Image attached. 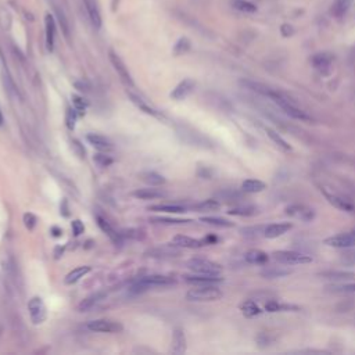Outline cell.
Listing matches in <instances>:
<instances>
[{
	"label": "cell",
	"mask_w": 355,
	"mask_h": 355,
	"mask_svg": "<svg viewBox=\"0 0 355 355\" xmlns=\"http://www.w3.org/2000/svg\"><path fill=\"white\" fill-rule=\"evenodd\" d=\"M149 210L155 212H167V214H182L186 212L187 208L180 204H157V205L149 207Z\"/></svg>",
	"instance_id": "30"
},
{
	"label": "cell",
	"mask_w": 355,
	"mask_h": 355,
	"mask_svg": "<svg viewBox=\"0 0 355 355\" xmlns=\"http://www.w3.org/2000/svg\"><path fill=\"white\" fill-rule=\"evenodd\" d=\"M96 221H97V225L99 228L101 229V232L104 234L108 236V239L111 240L113 243L115 244H120L121 243V234L118 233L115 229L113 228V225L104 218V217H101V215H96Z\"/></svg>",
	"instance_id": "18"
},
{
	"label": "cell",
	"mask_w": 355,
	"mask_h": 355,
	"mask_svg": "<svg viewBox=\"0 0 355 355\" xmlns=\"http://www.w3.org/2000/svg\"><path fill=\"white\" fill-rule=\"evenodd\" d=\"M118 1H120V0H113V10H115L117 4H118Z\"/></svg>",
	"instance_id": "59"
},
{
	"label": "cell",
	"mask_w": 355,
	"mask_h": 355,
	"mask_svg": "<svg viewBox=\"0 0 355 355\" xmlns=\"http://www.w3.org/2000/svg\"><path fill=\"white\" fill-rule=\"evenodd\" d=\"M333 60H334L333 54L326 53V51H322V53H316V54H314L312 58H311V63L314 65L315 70H318L322 75H328V74L330 73Z\"/></svg>",
	"instance_id": "13"
},
{
	"label": "cell",
	"mask_w": 355,
	"mask_h": 355,
	"mask_svg": "<svg viewBox=\"0 0 355 355\" xmlns=\"http://www.w3.org/2000/svg\"><path fill=\"white\" fill-rule=\"evenodd\" d=\"M54 11H56L57 21H58V24L61 26V29H63V33H64L65 38L68 39V38H70V24H68V20H67V17H65L64 11L58 7V6H54Z\"/></svg>",
	"instance_id": "40"
},
{
	"label": "cell",
	"mask_w": 355,
	"mask_h": 355,
	"mask_svg": "<svg viewBox=\"0 0 355 355\" xmlns=\"http://www.w3.org/2000/svg\"><path fill=\"white\" fill-rule=\"evenodd\" d=\"M232 6L242 13H255L257 6L249 0H232Z\"/></svg>",
	"instance_id": "41"
},
{
	"label": "cell",
	"mask_w": 355,
	"mask_h": 355,
	"mask_svg": "<svg viewBox=\"0 0 355 355\" xmlns=\"http://www.w3.org/2000/svg\"><path fill=\"white\" fill-rule=\"evenodd\" d=\"M60 210H61L60 212H61V214H63L64 217H68V215H70V212H68V204H67V200H64V202H63L61 207H60Z\"/></svg>",
	"instance_id": "56"
},
{
	"label": "cell",
	"mask_w": 355,
	"mask_h": 355,
	"mask_svg": "<svg viewBox=\"0 0 355 355\" xmlns=\"http://www.w3.org/2000/svg\"><path fill=\"white\" fill-rule=\"evenodd\" d=\"M28 311L33 325H42L48 318V309L41 297H32L28 303Z\"/></svg>",
	"instance_id": "6"
},
{
	"label": "cell",
	"mask_w": 355,
	"mask_h": 355,
	"mask_svg": "<svg viewBox=\"0 0 355 355\" xmlns=\"http://www.w3.org/2000/svg\"><path fill=\"white\" fill-rule=\"evenodd\" d=\"M325 279H331V280H346V279H353L355 275L351 272H343V271H329L321 274Z\"/></svg>",
	"instance_id": "42"
},
{
	"label": "cell",
	"mask_w": 355,
	"mask_h": 355,
	"mask_svg": "<svg viewBox=\"0 0 355 355\" xmlns=\"http://www.w3.org/2000/svg\"><path fill=\"white\" fill-rule=\"evenodd\" d=\"M244 259H246L249 264H253V265H265L266 262H268V259H269V257H268V254H266L265 251L254 249V250L247 251V253L244 254Z\"/></svg>",
	"instance_id": "27"
},
{
	"label": "cell",
	"mask_w": 355,
	"mask_h": 355,
	"mask_svg": "<svg viewBox=\"0 0 355 355\" xmlns=\"http://www.w3.org/2000/svg\"><path fill=\"white\" fill-rule=\"evenodd\" d=\"M71 228H73V232L75 236H81L83 232H85V226L82 224V221L79 219H75L71 222Z\"/></svg>",
	"instance_id": "51"
},
{
	"label": "cell",
	"mask_w": 355,
	"mask_h": 355,
	"mask_svg": "<svg viewBox=\"0 0 355 355\" xmlns=\"http://www.w3.org/2000/svg\"><path fill=\"white\" fill-rule=\"evenodd\" d=\"M3 124H4V117H3V113L0 110V127H3Z\"/></svg>",
	"instance_id": "58"
},
{
	"label": "cell",
	"mask_w": 355,
	"mask_h": 355,
	"mask_svg": "<svg viewBox=\"0 0 355 355\" xmlns=\"http://www.w3.org/2000/svg\"><path fill=\"white\" fill-rule=\"evenodd\" d=\"M89 145H92L95 149H97L99 152H110L113 150V142L108 139V137L103 136V135H97V133H89L86 136Z\"/></svg>",
	"instance_id": "17"
},
{
	"label": "cell",
	"mask_w": 355,
	"mask_h": 355,
	"mask_svg": "<svg viewBox=\"0 0 355 355\" xmlns=\"http://www.w3.org/2000/svg\"><path fill=\"white\" fill-rule=\"evenodd\" d=\"M172 244H175L179 249H200L203 246H205L203 240H197L193 237H189L185 234H178L172 239Z\"/></svg>",
	"instance_id": "20"
},
{
	"label": "cell",
	"mask_w": 355,
	"mask_h": 355,
	"mask_svg": "<svg viewBox=\"0 0 355 355\" xmlns=\"http://www.w3.org/2000/svg\"><path fill=\"white\" fill-rule=\"evenodd\" d=\"M240 233L247 239H259L261 236H265V226H247L243 228Z\"/></svg>",
	"instance_id": "37"
},
{
	"label": "cell",
	"mask_w": 355,
	"mask_h": 355,
	"mask_svg": "<svg viewBox=\"0 0 355 355\" xmlns=\"http://www.w3.org/2000/svg\"><path fill=\"white\" fill-rule=\"evenodd\" d=\"M293 271L286 266H265L261 271V276L265 279H276V278H284L290 275Z\"/></svg>",
	"instance_id": "24"
},
{
	"label": "cell",
	"mask_w": 355,
	"mask_h": 355,
	"mask_svg": "<svg viewBox=\"0 0 355 355\" xmlns=\"http://www.w3.org/2000/svg\"><path fill=\"white\" fill-rule=\"evenodd\" d=\"M93 161L96 162L99 167H108V165L113 164V158L107 154L97 153L93 155Z\"/></svg>",
	"instance_id": "47"
},
{
	"label": "cell",
	"mask_w": 355,
	"mask_h": 355,
	"mask_svg": "<svg viewBox=\"0 0 355 355\" xmlns=\"http://www.w3.org/2000/svg\"><path fill=\"white\" fill-rule=\"evenodd\" d=\"M23 221H24V225L28 230H32L33 228L36 226V224H38V218H36V215L32 214V212H26V214H24Z\"/></svg>",
	"instance_id": "48"
},
{
	"label": "cell",
	"mask_w": 355,
	"mask_h": 355,
	"mask_svg": "<svg viewBox=\"0 0 355 355\" xmlns=\"http://www.w3.org/2000/svg\"><path fill=\"white\" fill-rule=\"evenodd\" d=\"M185 280L193 286H218L222 283V278L219 275L194 274L185 276Z\"/></svg>",
	"instance_id": "11"
},
{
	"label": "cell",
	"mask_w": 355,
	"mask_h": 355,
	"mask_svg": "<svg viewBox=\"0 0 355 355\" xmlns=\"http://www.w3.org/2000/svg\"><path fill=\"white\" fill-rule=\"evenodd\" d=\"M50 233L53 234L54 237H60V236L63 234V229H60V228H57V226H53V228L50 229Z\"/></svg>",
	"instance_id": "55"
},
{
	"label": "cell",
	"mask_w": 355,
	"mask_h": 355,
	"mask_svg": "<svg viewBox=\"0 0 355 355\" xmlns=\"http://www.w3.org/2000/svg\"><path fill=\"white\" fill-rule=\"evenodd\" d=\"M105 297V293H101V291H97L95 294H90L89 297L82 301L81 304L78 305V311L79 312H88L90 309H93V308L96 307L97 304L101 301V300Z\"/></svg>",
	"instance_id": "25"
},
{
	"label": "cell",
	"mask_w": 355,
	"mask_h": 355,
	"mask_svg": "<svg viewBox=\"0 0 355 355\" xmlns=\"http://www.w3.org/2000/svg\"><path fill=\"white\" fill-rule=\"evenodd\" d=\"M76 118H78V111L74 107H68L65 113V125L70 130L75 129L76 125Z\"/></svg>",
	"instance_id": "44"
},
{
	"label": "cell",
	"mask_w": 355,
	"mask_h": 355,
	"mask_svg": "<svg viewBox=\"0 0 355 355\" xmlns=\"http://www.w3.org/2000/svg\"><path fill=\"white\" fill-rule=\"evenodd\" d=\"M286 214L289 217L297 218L300 221H304V222H311L315 217L314 210L304 205V204H291L286 208Z\"/></svg>",
	"instance_id": "12"
},
{
	"label": "cell",
	"mask_w": 355,
	"mask_h": 355,
	"mask_svg": "<svg viewBox=\"0 0 355 355\" xmlns=\"http://www.w3.org/2000/svg\"><path fill=\"white\" fill-rule=\"evenodd\" d=\"M73 104L74 108L81 115H83L85 111H86V108H88V101L83 97L78 96V95H73Z\"/></svg>",
	"instance_id": "46"
},
{
	"label": "cell",
	"mask_w": 355,
	"mask_h": 355,
	"mask_svg": "<svg viewBox=\"0 0 355 355\" xmlns=\"http://www.w3.org/2000/svg\"><path fill=\"white\" fill-rule=\"evenodd\" d=\"M155 224H164V225H179V224H185L189 221H182V219H171V218H153Z\"/></svg>",
	"instance_id": "49"
},
{
	"label": "cell",
	"mask_w": 355,
	"mask_h": 355,
	"mask_svg": "<svg viewBox=\"0 0 355 355\" xmlns=\"http://www.w3.org/2000/svg\"><path fill=\"white\" fill-rule=\"evenodd\" d=\"M219 207H221V203L218 200L208 199V200H204V202L193 205V210L199 211V212H210V211L219 210Z\"/></svg>",
	"instance_id": "36"
},
{
	"label": "cell",
	"mask_w": 355,
	"mask_h": 355,
	"mask_svg": "<svg viewBox=\"0 0 355 355\" xmlns=\"http://www.w3.org/2000/svg\"><path fill=\"white\" fill-rule=\"evenodd\" d=\"M341 262H343L344 265H348V266L355 265V251H350V253L343 254V257H341Z\"/></svg>",
	"instance_id": "52"
},
{
	"label": "cell",
	"mask_w": 355,
	"mask_h": 355,
	"mask_svg": "<svg viewBox=\"0 0 355 355\" xmlns=\"http://www.w3.org/2000/svg\"><path fill=\"white\" fill-rule=\"evenodd\" d=\"M179 247L171 243L170 246H162V247H157L153 250L149 251L150 257L154 258H171V257H178L179 255Z\"/></svg>",
	"instance_id": "21"
},
{
	"label": "cell",
	"mask_w": 355,
	"mask_h": 355,
	"mask_svg": "<svg viewBox=\"0 0 355 355\" xmlns=\"http://www.w3.org/2000/svg\"><path fill=\"white\" fill-rule=\"evenodd\" d=\"M92 271V268L88 265H82V266H78V268H75L73 269L70 274L67 275L64 278V283L65 284H74V283L79 282L83 276H86Z\"/></svg>",
	"instance_id": "29"
},
{
	"label": "cell",
	"mask_w": 355,
	"mask_h": 355,
	"mask_svg": "<svg viewBox=\"0 0 355 355\" xmlns=\"http://www.w3.org/2000/svg\"><path fill=\"white\" fill-rule=\"evenodd\" d=\"M265 97L271 99L275 104L278 105L282 111H284V113L287 114L289 117H291L293 120H297V121H303V122L314 121V118H312L305 110H303L301 107H299L294 100H291L290 96L284 95V93L279 92V90L269 89Z\"/></svg>",
	"instance_id": "1"
},
{
	"label": "cell",
	"mask_w": 355,
	"mask_h": 355,
	"mask_svg": "<svg viewBox=\"0 0 355 355\" xmlns=\"http://www.w3.org/2000/svg\"><path fill=\"white\" fill-rule=\"evenodd\" d=\"M89 330L97 331V333H118L122 331L124 326L121 323L117 322V321H111V319H95V321H90L86 325Z\"/></svg>",
	"instance_id": "7"
},
{
	"label": "cell",
	"mask_w": 355,
	"mask_h": 355,
	"mask_svg": "<svg viewBox=\"0 0 355 355\" xmlns=\"http://www.w3.org/2000/svg\"><path fill=\"white\" fill-rule=\"evenodd\" d=\"M45 33H46V49L53 51L54 49V39H56V20L54 16L48 13L45 17Z\"/></svg>",
	"instance_id": "15"
},
{
	"label": "cell",
	"mask_w": 355,
	"mask_h": 355,
	"mask_svg": "<svg viewBox=\"0 0 355 355\" xmlns=\"http://www.w3.org/2000/svg\"><path fill=\"white\" fill-rule=\"evenodd\" d=\"M272 255H274V259H276L283 265H301V264L312 262V257H309L304 253H299V251L280 250L275 251Z\"/></svg>",
	"instance_id": "4"
},
{
	"label": "cell",
	"mask_w": 355,
	"mask_h": 355,
	"mask_svg": "<svg viewBox=\"0 0 355 355\" xmlns=\"http://www.w3.org/2000/svg\"><path fill=\"white\" fill-rule=\"evenodd\" d=\"M128 96H129L130 101L136 105V107H139L143 113L149 114V115H153V117H158V118H161L162 117V115L158 114V111H157L154 107H152V105L149 104L146 100H143L142 97L139 96V95H135V93H132V92H128Z\"/></svg>",
	"instance_id": "22"
},
{
	"label": "cell",
	"mask_w": 355,
	"mask_h": 355,
	"mask_svg": "<svg viewBox=\"0 0 355 355\" xmlns=\"http://www.w3.org/2000/svg\"><path fill=\"white\" fill-rule=\"evenodd\" d=\"M350 6H351V0H334L331 11L337 18H341L346 16Z\"/></svg>",
	"instance_id": "38"
},
{
	"label": "cell",
	"mask_w": 355,
	"mask_h": 355,
	"mask_svg": "<svg viewBox=\"0 0 355 355\" xmlns=\"http://www.w3.org/2000/svg\"><path fill=\"white\" fill-rule=\"evenodd\" d=\"M325 244L329 247H336V249H353L355 247V230L328 237L325 240Z\"/></svg>",
	"instance_id": "9"
},
{
	"label": "cell",
	"mask_w": 355,
	"mask_h": 355,
	"mask_svg": "<svg viewBox=\"0 0 355 355\" xmlns=\"http://www.w3.org/2000/svg\"><path fill=\"white\" fill-rule=\"evenodd\" d=\"M229 215H234V217H253L257 214V207L254 205H237L228 211Z\"/></svg>",
	"instance_id": "35"
},
{
	"label": "cell",
	"mask_w": 355,
	"mask_h": 355,
	"mask_svg": "<svg viewBox=\"0 0 355 355\" xmlns=\"http://www.w3.org/2000/svg\"><path fill=\"white\" fill-rule=\"evenodd\" d=\"M187 268L194 274L204 275H221L222 266L205 258H192L187 261Z\"/></svg>",
	"instance_id": "5"
},
{
	"label": "cell",
	"mask_w": 355,
	"mask_h": 355,
	"mask_svg": "<svg viewBox=\"0 0 355 355\" xmlns=\"http://www.w3.org/2000/svg\"><path fill=\"white\" fill-rule=\"evenodd\" d=\"M190 50V41L187 38H180L179 41L175 43L174 46V54L180 56V54H185Z\"/></svg>",
	"instance_id": "45"
},
{
	"label": "cell",
	"mask_w": 355,
	"mask_h": 355,
	"mask_svg": "<svg viewBox=\"0 0 355 355\" xmlns=\"http://www.w3.org/2000/svg\"><path fill=\"white\" fill-rule=\"evenodd\" d=\"M71 145H73V149L75 150L76 155H79L81 158H85L86 150H85V147H83V145H82L81 142L76 140V139H73V140H71Z\"/></svg>",
	"instance_id": "50"
},
{
	"label": "cell",
	"mask_w": 355,
	"mask_h": 355,
	"mask_svg": "<svg viewBox=\"0 0 355 355\" xmlns=\"http://www.w3.org/2000/svg\"><path fill=\"white\" fill-rule=\"evenodd\" d=\"M194 88H196V82L193 79H183L175 86V89L171 92L170 96L174 100H183L193 92Z\"/></svg>",
	"instance_id": "14"
},
{
	"label": "cell",
	"mask_w": 355,
	"mask_h": 355,
	"mask_svg": "<svg viewBox=\"0 0 355 355\" xmlns=\"http://www.w3.org/2000/svg\"><path fill=\"white\" fill-rule=\"evenodd\" d=\"M200 221L207 224V225L217 226V228H232L233 226V222H230L225 218H221V217H203Z\"/></svg>",
	"instance_id": "39"
},
{
	"label": "cell",
	"mask_w": 355,
	"mask_h": 355,
	"mask_svg": "<svg viewBox=\"0 0 355 355\" xmlns=\"http://www.w3.org/2000/svg\"><path fill=\"white\" fill-rule=\"evenodd\" d=\"M321 192L323 196L326 197V200L330 203L331 205H334L336 208H339L341 211H346V212H355V204L351 200H348L347 197H343L340 194L329 193L328 190L321 189Z\"/></svg>",
	"instance_id": "10"
},
{
	"label": "cell",
	"mask_w": 355,
	"mask_h": 355,
	"mask_svg": "<svg viewBox=\"0 0 355 355\" xmlns=\"http://www.w3.org/2000/svg\"><path fill=\"white\" fill-rule=\"evenodd\" d=\"M108 58H110V61H111V64H113L114 70L117 71L118 74V76L121 78V81L127 85V86H130V88H133L135 86V83H133V79H132V75L128 71V67L125 65V63L122 61V58L115 51H110L108 53Z\"/></svg>",
	"instance_id": "8"
},
{
	"label": "cell",
	"mask_w": 355,
	"mask_h": 355,
	"mask_svg": "<svg viewBox=\"0 0 355 355\" xmlns=\"http://www.w3.org/2000/svg\"><path fill=\"white\" fill-rule=\"evenodd\" d=\"M74 85H75V89H78L81 93H89L90 92V85L86 81H76Z\"/></svg>",
	"instance_id": "53"
},
{
	"label": "cell",
	"mask_w": 355,
	"mask_h": 355,
	"mask_svg": "<svg viewBox=\"0 0 355 355\" xmlns=\"http://www.w3.org/2000/svg\"><path fill=\"white\" fill-rule=\"evenodd\" d=\"M222 297V291L218 286H194V289L187 291L186 299L189 301H217Z\"/></svg>",
	"instance_id": "3"
},
{
	"label": "cell",
	"mask_w": 355,
	"mask_h": 355,
	"mask_svg": "<svg viewBox=\"0 0 355 355\" xmlns=\"http://www.w3.org/2000/svg\"><path fill=\"white\" fill-rule=\"evenodd\" d=\"M175 284V279H172L170 276H164V275H150L145 276L142 279H139L132 287L130 291L133 294H140L143 291H147L152 287H168Z\"/></svg>",
	"instance_id": "2"
},
{
	"label": "cell",
	"mask_w": 355,
	"mask_h": 355,
	"mask_svg": "<svg viewBox=\"0 0 355 355\" xmlns=\"http://www.w3.org/2000/svg\"><path fill=\"white\" fill-rule=\"evenodd\" d=\"M218 199L226 203H239L243 200V196L234 190H224L218 194Z\"/></svg>",
	"instance_id": "43"
},
{
	"label": "cell",
	"mask_w": 355,
	"mask_h": 355,
	"mask_svg": "<svg viewBox=\"0 0 355 355\" xmlns=\"http://www.w3.org/2000/svg\"><path fill=\"white\" fill-rule=\"evenodd\" d=\"M265 132H266V135L269 136V139H271V140H272L275 145L278 146L280 150H283V152H290L291 146L289 145V143H287V142H286V140H284V139H283V137L280 136V135H279L276 130H274L272 128H269V127H266Z\"/></svg>",
	"instance_id": "33"
},
{
	"label": "cell",
	"mask_w": 355,
	"mask_h": 355,
	"mask_svg": "<svg viewBox=\"0 0 355 355\" xmlns=\"http://www.w3.org/2000/svg\"><path fill=\"white\" fill-rule=\"evenodd\" d=\"M140 178H142V180L149 186H161L165 183V178L160 175V174H157V172H154V171L142 172Z\"/></svg>",
	"instance_id": "32"
},
{
	"label": "cell",
	"mask_w": 355,
	"mask_h": 355,
	"mask_svg": "<svg viewBox=\"0 0 355 355\" xmlns=\"http://www.w3.org/2000/svg\"><path fill=\"white\" fill-rule=\"evenodd\" d=\"M266 189V183L258 179H246L242 183V190L244 193H259Z\"/></svg>",
	"instance_id": "31"
},
{
	"label": "cell",
	"mask_w": 355,
	"mask_h": 355,
	"mask_svg": "<svg viewBox=\"0 0 355 355\" xmlns=\"http://www.w3.org/2000/svg\"><path fill=\"white\" fill-rule=\"evenodd\" d=\"M265 309L268 312H287V311L297 312L300 311V307L293 305V304H282L276 300H269V301H266Z\"/></svg>",
	"instance_id": "26"
},
{
	"label": "cell",
	"mask_w": 355,
	"mask_h": 355,
	"mask_svg": "<svg viewBox=\"0 0 355 355\" xmlns=\"http://www.w3.org/2000/svg\"><path fill=\"white\" fill-rule=\"evenodd\" d=\"M172 353L185 354L186 353V336L182 329H175L172 336Z\"/></svg>",
	"instance_id": "28"
},
{
	"label": "cell",
	"mask_w": 355,
	"mask_h": 355,
	"mask_svg": "<svg viewBox=\"0 0 355 355\" xmlns=\"http://www.w3.org/2000/svg\"><path fill=\"white\" fill-rule=\"evenodd\" d=\"M240 309H242V314L244 315L246 318H254V316H257V315L262 312L261 308L258 307V304H257L254 300H247V301L242 303Z\"/></svg>",
	"instance_id": "34"
},
{
	"label": "cell",
	"mask_w": 355,
	"mask_h": 355,
	"mask_svg": "<svg viewBox=\"0 0 355 355\" xmlns=\"http://www.w3.org/2000/svg\"><path fill=\"white\" fill-rule=\"evenodd\" d=\"M83 4H85V8L88 11L89 20L92 25L99 29L101 28V24H103V20H101V13H100V8L97 6L96 0H83Z\"/></svg>",
	"instance_id": "16"
},
{
	"label": "cell",
	"mask_w": 355,
	"mask_h": 355,
	"mask_svg": "<svg viewBox=\"0 0 355 355\" xmlns=\"http://www.w3.org/2000/svg\"><path fill=\"white\" fill-rule=\"evenodd\" d=\"M133 196H135L136 199H140V200H155V199L165 197L167 193H164V192L160 190V189H154V186H152V187H146V189L135 190V192H133Z\"/></svg>",
	"instance_id": "23"
},
{
	"label": "cell",
	"mask_w": 355,
	"mask_h": 355,
	"mask_svg": "<svg viewBox=\"0 0 355 355\" xmlns=\"http://www.w3.org/2000/svg\"><path fill=\"white\" fill-rule=\"evenodd\" d=\"M293 228V224L290 222H279V224H271L265 226V237L268 239H276L280 237L284 233H287Z\"/></svg>",
	"instance_id": "19"
},
{
	"label": "cell",
	"mask_w": 355,
	"mask_h": 355,
	"mask_svg": "<svg viewBox=\"0 0 355 355\" xmlns=\"http://www.w3.org/2000/svg\"><path fill=\"white\" fill-rule=\"evenodd\" d=\"M341 290H343V291H354V293H355V283H353V284H346V286H343V287H341Z\"/></svg>",
	"instance_id": "57"
},
{
	"label": "cell",
	"mask_w": 355,
	"mask_h": 355,
	"mask_svg": "<svg viewBox=\"0 0 355 355\" xmlns=\"http://www.w3.org/2000/svg\"><path fill=\"white\" fill-rule=\"evenodd\" d=\"M280 32H282L284 38H289V36H291L294 33V28L290 24H283L282 28H280Z\"/></svg>",
	"instance_id": "54"
}]
</instances>
